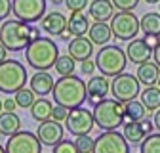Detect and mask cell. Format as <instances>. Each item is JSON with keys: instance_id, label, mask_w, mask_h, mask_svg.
Listing matches in <instances>:
<instances>
[{"instance_id": "19", "label": "cell", "mask_w": 160, "mask_h": 153, "mask_svg": "<svg viewBox=\"0 0 160 153\" xmlns=\"http://www.w3.org/2000/svg\"><path fill=\"white\" fill-rule=\"evenodd\" d=\"M40 25L48 34H61L67 29V17L61 12H52L40 19Z\"/></svg>"}, {"instance_id": "2", "label": "cell", "mask_w": 160, "mask_h": 153, "mask_svg": "<svg viewBox=\"0 0 160 153\" xmlns=\"http://www.w3.org/2000/svg\"><path fill=\"white\" fill-rule=\"evenodd\" d=\"M59 57V46L52 38L40 36L36 40L29 42L25 48V60L27 63L36 71H48L55 65V60Z\"/></svg>"}, {"instance_id": "21", "label": "cell", "mask_w": 160, "mask_h": 153, "mask_svg": "<svg viewBox=\"0 0 160 153\" xmlns=\"http://www.w3.org/2000/svg\"><path fill=\"white\" fill-rule=\"evenodd\" d=\"M90 15L93 17V21H109L114 15V6L111 0H93L90 4Z\"/></svg>"}, {"instance_id": "20", "label": "cell", "mask_w": 160, "mask_h": 153, "mask_svg": "<svg viewBox=\"0 0 160 153\" xmlns=\"http://www.w3.org/2000/svg\"><path fill=\"white\" fill-rule=\"evenodd\" d=\"M111 36H112L111 27H109L105 21H95V23L90 25V29H88V38L92 40L93 46H105V44H109Z\"/></svg>"}, {"instance_id": "42", "label": "cell", "mask_w": 160, "mask_h": 153, "mask_svg": "<svg viewBox=\"0 0 160 153\" xmlns=\"http://www.w3.org/2000/svg\"><path fill=\"white\" fill-rule=\"evenodd\" d=\"M36 38H40V29L31 27V42H32V40H36Z\"/></svg>"}, {"instance_id": "34", "label": "cell", "mask_w": 160, "mask_h": 153, "mask_svg": "<svg viewBox=\"0 0 160 153\" xmlns=\"http://www.w3.org/2000/svg\"><path fill=\"white\" fill-rule=\"evenodd\" d=\"M111 2L118 12H132L139 4V0H111Z\"/></svg>"}, {"instance_id": "11", "label": "cell", "mask_w": 160, "mask_h": 153, "mask_svg": "<svg viewBox=\"0 0 160 153\" xmlns=\"http://www.w3.org/2000/svg\"><path fill=\"white\" fill-rule=\"evenodd\" d=\"M4 149L6 153H42V144H40L36 134L29 130H19L8 136Z\"/></svg>"}, {"instance_id": "45", "label": "cell", "mask_w": 160, "mask_h": 153, "mask_svg": "<svg viewBox=\"0 0 160 153\" xmlns=\"http://www.w3.org/2000/svg\"><path fill=\"white\" fill-rule=\"evenodd\" d=\"M59 36H61V38H63V40H69V38H71V33H69V31L65 29V31H63L61 34H59Z\"/></svg>"}, {"instance_id": "18", "label": "cell", "mask_w": 160, "mask_h": 153, "mask_svg": "<svg viewBox=\"0 0 160 153\" xmlns=\"http://www.w3.org/2000/svg\"><path fill=\"white\" fill-rule=\"evenodd\" d=\"M53 76L48 73V71H36L32 76H31V90L44 98L46 94H52V88H53Z\"/></svg>"}, {"instance_id": "28", "label": "cell", "mask_w": 160, "mask_h": 153, "mask_svg": "<svg viewBox=\"0 0 160 153\" xmlns=\"http://www.w3.org/2000/svg\"><path fill=\"white\" fill-rule=\"evenodd\" d=\"M145 113H147V109L143 107L141 102H137V100L126 102L124 103V123L141 121V119H145Z\"/></svg>"}, {"instance_id": "16", "label": "cell", "mask_w": 160, "mask_h": 153, "mask_svg": "<svg viewBox=\"0 0 160 153\" xmlns=\"http://www.w3.org/2000/svg\"><path fill=\"white\" fill-rule=\"evenodd\" d=\"M126 57H128V61H132L135 65H141L145 61H151L152 50L147 46V42L143 38H132L130 44L126 46Z\"/></svg>"}, {"instance_id": "35", "label": "cell", "mask_w": 160, "mask_h": 153, "mask_svg": "<svg viewBox=\"0 0 160 153\" xmlns=\"http://www.w3.org/2000/svg\"><path fill=\"white\" fill-rule=\"evenodd\" d=\"M63 4L71 13H74V12H82L88 6V0H63Z\"/></svg>"}, {"instance_id": "13", "label": "cell", "mask_w": 160, "mask_h": 153, "mask_svg": "<svg viewBox=\"0 0 160 153\" xmlns=\"http://www.w3.org/2000/svg\"><path fill=\"white\" fill-rule=\"evenodd\" d=\"M36 136H38V140H40L42 145L53 147L55 144H59L63 140V126L59 123H55V121H52V119H48V121L38 124Z\"/></svg>"}, {"instance_id": "3", "label": "cell", "mask_w": 160, "mask_h": 153, "mask_svg": "<svg viewBox=\"0 0 160 153\" xmlns=\"http://www.w3.org/2000/svg\"><path fill=\"white\" fill-rule=\"evenodd\" d=\"M31 42V27L19 19H8L0 27V44L10 52H21Z\"/></svg>"}, {"instance_id": "10", "label": "cell", "mask_w": 160, "mask_h": 153, "mask_svg": "<svg viewBox=\"0 0 160 153\" xmlns=\"http://www.w3.org/2000/svg\"><path fill=\"white\" fill-rule=\"evenodd\" d=\"M65 126L67 130L72 134V136H84V134H90L92 128L95 126L93 123V113L86 107H72L67 113L65 119Z\"/></svg>"}, {"instance_id": "51", "label": "cell", "mask_w": 160, "mask_h": 153, "mask_svg": "<svg viewBox=\"0 0 160 153\" xmlns=\"http://www.w3.org/2000/svg\"><path fill=\"white\" fill-rule=\"evenodd\" d=\"M158 13H160V2H158Z\"/></svg>"}, {"instance_id": "26", "label": "cell", "mask_w": 160, "mask_h": 153, "mask_svg": "<svg viewBox=\"0 0 160 153\" xmlns=\"http://www.w3.org/2000/svg\"><path fill=\"white\" fill-rule=\"evenodd\" d=\"M139 31L143 34H160V13L149 12L139 19Z\"/></svg>"}, {"instance_id": "33", "label": "cell", "mask_w": 160, "mask_h": 153, "mask_svg": "<svg viewBox=\"0 0 160 153\" xmlns=\"http://www.w3.org/2000/svg\"><path fill=\"white\" fill-rule=\"evenodd\" d=\"M52 153H78V149H76L74 142H71V140H61L59 144L53 145V151H52Z\"/></svg>"}, {"instance_id": "27", "label": "cell", "mask_w": 160, "mask_h": 153, "mask_svg": "<svg viewBox=\"0 0 160 153\" xmlns=\"http://www.w3.org/2000/svg\"><path fill=\"white\" fill-rule=\"evenodd\" d=\"M141 103L147 111H156L160 107V88L158 86H145V90L139 92Z\"/></svg>"}, {"instance_id": "49", "label": "cell", "mask_w": 160, "mask_h": 153, "mask_svg": "<svg viewBox=\"0 0 160 153\" xmlns=\"http://www.w3.org/2000/svg\"><path fill=\"white\" fill-rule=\"evenodd\" d=\"M156 86L160 88V75H158V79H156Z\"/></svg>"}, {"instance_id": "1", "label": "cell", "mask_w": 160, "mask_h": 153, "mask_svg": "<svg viewBox=\"0 0 160 153\" xmlns=\"http://www.w3.org/2000/svg\"><path fill=\"white\" fill-rule=\"evenodd\" d=\"M52 96H53L55 105H61L65 109L80 107L86 102V82L74 75L61 76L59 81L53 82Z\"/></svg>"}, {"instance_id": "46", "label": "cell", "mask_w": 160, "mask_h": 153, "mask_svg": "<svg viewBox=\"0 0 160 153\" xmlns=\"http://www.w3.org/2000/svg\"><path fill=\"white\" fill-rule=\"evenodd\" d=\"M145 2H147V4H158L160 0H145Z\"/></svg>"}, {"instance_id": "48", "label": "cell", "mask_w": 160, "mask_h": 153, "mask_svg": "<svg viewBox=\"0 0 160 153\" xmlns=\"http://www.w3.org/2000/svg\"><path fill=\"white\" fill-rule=\"evenodd\" d=\"M4 111V105H2V100H0V113H2Z\"/></svg>"}, {"instance_id": "15", "label": "cell", "mask_w": 160, "mask_h": 153, "mask_svg": "<svg viewBox=\"0 0 160 153\" xmlns=\"http://www.w3.org/2000/svg\"><path fill=\"white\" fill-rule=\"evenodd\" d=\"M109 90H111V82L107 81L105 75L92 76V79L88 81V84H86V100L92 105H97L109 94Z\"/></svg>"}, {"instance_id": "31", "label": "cell", "mask_w": 160, "mask_h": 153, "mask_svg": "<svg viewBox=\"0 0 160 153\" xmlns=\"http://www.w3.org/2000/svg\"><path fill=\"white\" fill-rule=\"evenodd\" d=\"M34 92L31 90V88H19L17 92H15V103H17V107H31L32 103H34Z\"/></svg>"}, {"instance_id": "37", "label": "cell", "mask_w": 160, "mask_h": 153, "mask_svg": "<svg viewBox=\"0 0 160 153\" xmlns=\"http://www.w3.org/2000/svg\"><path fill=\"white\" fill-rule=\"evenodd\" d=\"M10 12H12V0H0V21H4L10 15Z\"/></svg>"}, {"instance_id": "14", "label": "cell", "mask_w": 160, "mask_h": 153, "mask_svg": "<svg viewBox=\"0 0 160 153\" xmlns=\"http://www.w3.org/2000/svg\"><path fill=\"white\" fill-rule=\"evenodd\" d=\"M152 123L149 119H141V121H132V123H124V134L128 144H141L147 134L152 132Z\"/></svg>"}, {"instance_id": "43", "label": "cell", "mask_w": 160, "mask_h": 153, "mask_svg": "<svg viewBox=\"0 0 160 153\" xmlns=\"http://www.w3.org/2000/svg\"><path fill=\"white\" fill-rule=\"evenodd\" d=\"M156 128H158V132H160V107L156 109V113H154V123H152Z\"/></svg>"}, {"instance_id": "7", "label": "cell", "mask_w": 160, "mask_h": 153, "mask_svg": "<svg viewBox=\"0 0 160 153\" xmlns=\"http://www.w3.org/2000/svg\"><path fill=\"white\" fill-rule=\"evenodd\" d=\"M141 84H139L137 81V76L135 75H130V73H120L116 76H112V82H111V94H112V98L118 100V102H132L135 100L139 92H141V88H139Z\"/></svg>"}, {"instance_id": "17", "label": "cell", "mask_w": 160, "mask_h": 153, "mask_svg": "<svg viewBox=\"0 0 160 153\" xmlns=\"http://www.w3.org/2000/svg\"><path fill=\"white\" fill-rule=\"evenodd\" d=\"M67 50H69V55L72 57L74 61H84V60H90V57H92L93 44H92L90 38H86V36H74L72 40L69 42Z\"/></svg>"}, {"instance_id": "41", "label": "cell", "mask_w": 160, "mask_h": 153, "mask_svg": "<svg viewBox=\"0 0 160 153\" xmlns=\"http://www.w3.org/2000/svg\"><path fill=\"white\" fill-rule=\"evenodd\" d=\"M152 60H154V63L160 67V44H158V46L152 50Z\"/></svg>"}, {"instance_id": "47", "label": "cell", "mask_w": 160, "mask_h": 153, "mask_svg": "<svg viewBox=\"0 0 160 153\" xmlns=\"http://www.w3.org/2000/svg\"><path fill=\"white\" fill-rule=\"evenodd\" d=\"M52 2H53V4L57 6V4H63V0H52Z\"/></svg>"}, {"instance_id": "9", "label": "cell", "mask_w": 160, "mask_h": 153, "mask_svg": "<svg viewBox=\"0 0 160 153\" xmlns=\"http://www.w3.org/2000/svg\"><path fill=\"white\" fill-rule=\"evenodd\" d=\"M12 13L23 23H36L46 13V0H12Z\"/></svg>"}, {"instance_id": "25", "label": "cell", "mask_w": 160, "mask_h": 153, "mask_svg": "<svg viewBox=\"0 0 160 153\" xmlns=\"http://www.w3.org/2000/svg\"><path fill=\"white\" fill-rule=\"evenodd\" d=\"M52 102L46 100V98H40V100H34V103L31 105V115H32V119L38 121V123H44L48 119H52Z\"/></svg>"}, {"instance_id": "40", "label": "cell", "mask_w": 160, "mask_h": 153, "mask_svg": "<svg viewBox=\"0 0 160 153\" xmlns=\"http://www.w3.org/2000/svg\"><path fill=\"white\" fill-rule=\"evenodd\" d=\"M2 105H4V111H15V107H17V103H15L13 98H6L2 102Z\"/></svg>"}, {"instance_id": "32", "label": "cell", "mask_w": 160, "mask_h": 153, "mask_svg": "<svg viewBox=\"0 0 160 153\" xmlns=\"http://www.w3.org/2000/svg\"><path fill=\"white\" fill-rule=\"evenodd\" d=\"M74 145H76L78 153H93L95 140H93V138H90L88 134H84V136H76V140H74Z\"/></svg>"}, {"instance_id": "50", "label": "cell", "mask_w": 160, "mask_h": 153, "mask_svg": "<svg viewBox=\"0 0 160 153\" xmlns=\"http://www.w3.org/2000/svg\"><path fill=\"white\" fill-rule=\"evenodd\" d=\"M0 153H6V149H4V147H2V145H0Z\"/></svg>"}, {"instance_id": "38", "label": "cell", "mask_w": 160, "mask_h": 153, "mask_svg": "<svg viewBox=\"0 0 160 153\" xmlns=\"http://www.w3.org/2000/svg\"><path fill=\"white\" fill-rule=\"evenodd\" d=\"M80 71H82V75H86V76H90V75H93V71H95V61H90V60H84L82 63H80Z\"/></svg>"}, {"instance_id": "22", "label": "cell", "mask_w": 160, "mask_h": 153, "mask_svg": "<svg viewBox=\"0 0 160 153\" xmlns=\"http://www.w3.org/2000/svg\"><path fill=\"white\" fill-rule=\"evenodd\" d=\"M158 75H160V67H158L154 61H145V63H141V65L137 67V73H135L139 84H145V86H154Z\"/></svg>"}, {"instance_id": "12", "label": "cell", "mask_w": 160, "mask_h": 153, "mask_svg": "<svg viewBox=\"0 0 160 153\" xmlns=\"http://www.w3.org/2000/svg\"><path fill=\"white\" fill-rule=\"evenodd\" d=\"M93 153H130V144L116 130H105L95 140Z\"/></svg>"}, {"instance_id": "23", "label": "cell", "mask_w": 160, "mask_h": 153, "mask_svg": "<svg viewBox=\"0 0 160 153\" xmlns=\"http://www.w3.org/2000/svg\"><path fill=\"white\" fill-rule=\"evenodd\" d=\"M88 29H90V19L82 12H74L67 19V31L71 33V36H86Z\"/></svg>"}, {"instance_id": "39", "label": "cell", "mask_w": 160, "mask_h": 153, "mask_svg": "<svg viewBox=\"0 0 160 153\" xmlns=\"http://www.w3.org/2000/svg\"><path fill=\"white\" fill-rule=\"evenodd\" d=\"M143 40L147 42V46H149L151 50H154V48L160 44V34H145Z\"/></svg>"}, {"instance_id": "29", "label": "cell", "mask_w": 160, "mask_h": 153, "mask_svg": "<svg viewBox=\"0 0 160 153\" xmlns=\"http://www.w3.org/2000/svg\"><path fill=\"white\" fill-rule=\"evenodd\" d=\"M55 71L61 75V76H67V75H72L74 73V60L67 54V55H59L55 60Z\"/></svg>"}, {"instance_id": "6", "label": "cell", "mask_w": 160, "mask_h": 153, "mask_svg": "<svg viewBox=\"0 0 160 153\" xmlns=\"http://www.w3.org/2000/svg\"><path fill=\"white\" fill-rule=\"evenodd\" d=\"M128 63L126 52L120 46H103L95 54V67L105 76H116L124 73Z\"/></svg>"}, {"instance_id": "24", "label": "cell", "mask_w": 160, "mask_h": 153, "mask_svg": "<svg viewBox=\"0 0 160 153\" xmlns=\"http://www.w3.org/2000/svg\"><path fill=\"white\" fill-rule=\"evenodd\" d=\"M21 128V119L13 111H2L0 113V134L2 136H12Z\"/></svg>"}, {"instance_id": "4", "label": "cell", "mask_w": 160, "mask_h": 153, "mask_svg": "<svg viewBox=\"0 0 160 153\" xmlns=\"http://www.w3.org/2000/svg\"><path fill=\"white\" fill-rule=\"evenodd\" d=\"M93 123L101 130H116L124 124V103L118 100L103 98L97 105H93Z\"/></svg>"}, {"instance_id": "36", "label": "cell", "mask_w": 160, "mask_h": 153, "mask_svg": "<svg viewBox=\"0 0 160 153\" xmlns=\"http://www.w3.org/2000/svg\"><path fill=\"white\" fill-rule=\"evenodd\" d=\"M67 113H69V109H65V107H61V105H55V107L52 109V121H55V123H65Z\"/></svg>"}, {"instance_id": "30", "label": "cell", "mask_w": 160, "mask_h": 153, "mask_svg": "<svg viewBox=\"0 0 160 153\" xmlns=\"http://www.w3.org/2000/svg\"><path fill=\"white\" fill-rule=\"evenodd\" d=\"M141 153H160V132L147 134L141 142Z\"/></svg>"}, {"instance_id": "44", "label": "cell", "mask_w": 160, "mask_h": 153, "mask_svg": "<svg viewBox=\"0 0 160 153\" xmlns=\"http://www.w3.org/2000/svg\"><path fill=\"white\" fill-rule=\"evenodd\" d=\"M6 55H8V50H6L2 44H0V63H2V61L6 60Z\"/></svg>"}, {"instance_id": "8", "label": "cell", "mask_w": 160, "mask_h": 153, "mask_svg": "<svg viewBox=\"0 0 160 153\" xmlns=\"http://www.w3.org/2000/svg\"><path fill=\"white\" fill-rule=\"evenodd\" d=\"M111 33L118 40H132L139 33V19L132 12H116L111 17Z\"/></svg>"}, {"instance_id": "5", "label": "cell", "mask_w": 160, "mask_h": 153, "mask_svg": "<svg viewBox=\"0 0 160 153\" xmlns=\"http://www.w3.org/2000/svg\"><path fill=\"white\" fill-rule=\"evenodd\" d=\"M27 69L17 60H4L0 63V92L15 94L19 88L27 84Z\"/></svg>"}]
</instances>
